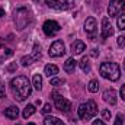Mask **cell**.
Returning <instances> with one entry per match:
<instances>
[{"label":"cell","instance_id":"12","mask_svg":"<svg viewBox=\"0 0 125 125\" xmlns=\"http://www.w3.org/2000/svg\"><path fill=\"white\" fill-rule=\"evenodd\" d=\"M102 97H103V100L106 102V103H109V105H116V102H118V97H116V92L114 90V89H106L103 94H102Z\"/></svg>","mask_w":125,"mask_h":125},{"label":"cell","instance_id":"26","mask_svg":"<svg viewBox=\"0 0 125 125\" xmlns=\"http://www.w3.org/2000/svg\"><path fill=\"white\" fill-rule=\"evenodd\" d=\"M62 83H65L64 79H57V77L51 79V86H58V84H62Z\"/></svg>","mask_w":125,"mask_h":125},{"label":"cell","instance_id":"23","mask_svg":"<svg viewBox=\"0 0 125 125\" xmlns=\"http://www.w3.org/2000/svg\"><path fill=\"white\" fill-rule=\"evenodd\" d=\"M116 25H118L119 31H125V13H122V15L118 18V21H116Z\"/></svg>","mask_w":125,"mask_h":125},{"label":"cell","instance_id":"36","mask_svg":"<svg viewBox=\"0 0 125 125\" xmlns=\"http://www.w3.org/2000/svg\"><path fill=\"white\" fill-rule=\"evenodd\" d=\"M3 15H4V10H3V9H0V18H3Z\"/></svg>","mask_w":125,"mask_h":125},{"label":"cell","instance_id":"19","mask_svg":"<svg viewBox=\"0 0 125 125\" xmlns=\"http://www.w3.org/2000/svg\"><path fill=\"white\" fill-rule=\"evenodd\" d=\"M31 57H32V60H33V62L38 61V60L41 58V45H39V44H35V45H33Z\"/></svg>","mask_w":125,"mask_h":125},{"label":"cell","instance_id":"16","mask_svg":"<svg viewBox=\"0 0 125 125\" xmlns=\"http://www.w3.org/2000/svg\"><path fill=\"white\" fill-rule=\"evenodd\" d=\"M76 67H77V61H76L73 57L67 58V61L64 62V70H65L67 73H74Z\"/></svg>","mask_w":125,"mask_h":125},{"label":"cell","instance_id":"4","mask_svg":"<svg viewBox=\"0 0 125 125\" xmlns=\"http://www.w3.org/2000/svg\"><path fill=\"white\" fill-rule=\"evenodd\" d=\"M96 114H97V105L93 100H87L86 103H82L77 109V115L83 121H90Z\"/></svg>","mask_w":125,"mask_h":125},{"label":"cell","instance_id":"5","mask_svg":"<svg viewBox=\"0 0 125 125\" xmlns=\"http://www.w3.org/2000/svg\"><path fill=\"white\" fill-rule=\"evenodd\" d=\"M51 97H52L54 105H55V108H57L58 111H61L64 114H68V112L71 111V103H70V100H67L62 94H60L58 92H52V93H51Z\"/></svg>","mask_w":125,"mask_h":125},{"label":"cell","instance_id":"1","mask_svg":"<svg viewBox=\"0 0 125 125\" xmlns=\"http://www.w3.org/2000/svg\"><path fill=\"white\" fill-rule=\"evenodd\" d=\"M10 89L12 93L15 96V99H18L19 102H23L32 92L31 83L28 80V77L25 76H16L10 80Z\"/></svg>","mask_w":125,"mask_h":125},{"label":"cell","instance_id":"38","mask_svg":"<svg viewBox=\"0 0 125 125\" xmlns=\"http://www.w3.org/2000/svg\"><path fill=\"white\" fill-rule=\"evenodd\" d=\"M28 125H35V124H32V122H31V124H28Z\"/></svg>","mask_w":125,"mask_h":125},{"label":"cell","instance_id":"13","mask_svg":"<svg viewBox=\"0 0 125 125\" xmlns=\"http://www.w3.org/2000/svg\"><path fill=\"white\" fill-rule=\"evenodd\" d=\"M84 50H86V45H84V42L80 41V39H77V41H74V42L71 44V52H73L74 55L82 54Z\"/></svg>","mask_w":125,"mask_h":125},{"label":"cell","instance_id":"40","mask_svg":"<svg viewBox=\"0 0 125 125\" xmlns=\"http://www.w3.org/2000/svg\"><path fill=\"white\" fill-rule=\"evenodd\" d=\"M16 125H19V124H16Z\"/></svg>","mask_w":125,"mask_h":125},{"label":"cell","instance_id":"39","mask_svg":"<svg viewBox=\"0 0 125 125\" xmlns=\"http://www.w3.org/2000/svg\"><path fill=\"white\" fill-rule=\"evenodd\" d=\"M124 68H125V62H124Z\"/></svg>","mask_w":125,"mask_h":125},{"label":"cell","instance_id":"2","mask_svg":"<svg viewBox=\"0 0 125 125\" xmlns=\"http://www.w3.org/2000/svg\"><path fill=\"white\" fill-rule=\"evenodd\" d=\"M99 73L103 79L111 80V82H116L121 77V67L116 62L112 61H105L100 64L99 67Z\"/></svg>","mask_w":125,"mask_h":125},{"label":"cell","instance_id":"10","mask_svg":"<svg viewBox=\"0 0 125 125\" xmlns=\"http://www.w3.org/2000/svg\"><path fill=\"white\" fill-rule=\"evenodd\" d=\"M122 9V1L121 0H111L109 1V6H108V15L109 18H115L121 13Z\"/></svg>","mask_w":125,"mask_h":125},{"label":"cell","instance_id":"30","mask_svg":"<svg viewBox=\"0 0 125 125\" xmlns=\"http://www.w3.org/2000/svg\"><path fill=\"white\" fill-rule=\"evenodd\" d=\"M6 97V89H4V83L0 82V99Z\"/></svg>","mask_w":125,"mask_h":125},{"label":"cell","instance_id":"9","mask_svg":"<svg viewBox=\"0 0 125 125\" xmlns=\"http://www.w3.org/2000/svg\"><path fill=\"white\" fill-rule=\"evenodd\" d=\"M42 29H44V33L47 36H54V35H57L60 32V25H58V22L50 19V21H45L44 22Z\"/></svg>","mask_w":125,"mask_h":125},{"label":"cell","instance_id":"20","mask_svg":"<svg viewBox=\"0 0 125 125\" xmlns=\"http://www.w3.org/2000/svg\"><path fill=\"white\" fill-rule=\"evenodd\" d=\"M32 84H33V87L36 90H41L42 89V77L39 74H35L33 79H32Z\"/></svg>","mask_w":125,"mask_h":125},{"label":"cell","instance_id":"14","mask_svg":"<svg viewBox=\"0 0 125 125\" xmlns=\"http://www.w3.org/2000/svg\"><path fill=\"white\" fill-rule=\"evenodd\" d=\"M44 73L48 77H55V74H58V67L55 64H47L44 68Z\"/></svg>","mask_w":125,"mask_h":125},{"label":"cell","instance_id":"7","mask_svg":"<svg viewBox=\"0 0 125 125\" xmlns=\"http://www.w3.org/2000/svg\"><path fill=\"white\" fill-rule=\"evenodd\" d=\"M48 54H50V57H52V58H57V57H61V55H64V54H65V47H64V42H62V41H60V39L54 41V42L51 44V47H50Z\"/></svg>","mask_w":125,"mask_h":125},{"label":"cell","instance_id":"3","mask_svg":"<svg viewBox=\"0 0 125 125\" xmlns=\"http://www.w3.org/2000/svg\"><path fill=\"white\" fill-rule=\"evenodd\" d=\"M13 21H15V25H16L18 31L25 29V28L32 22L31 10L26 9V7H19V9H16V10H15V15H13Z\"/></svg>","mask_w":125,"mask_h":125},{"label":"cell","instance_id":"28","mask_svg":"<svg viewBox=\"0 0 125 125\" xmlns=\"http://www.w3.org/2000/svg\"><path fill=\"white\" fill-rule=\"evenodd\" d=\"M116 42H118V45H119L121 48H125V35H119V36L116 38Z\"/></svg>","mask_w":125,"mask_h":125},{"label":"cell","instance_id":"35","mask_svg":"<svg viewBox=\"0 0 125 125\" xmlns=\"http://www.w3.org/2000/svg\"><path fill=\"white\" fill-rule=\"evenodd\" d=\"M90 55H92V57H97V55H99V51H97V50H92Z\"/></svg>","mask_w":125,"mask_h":125},{"label":"cell","instance_id":"15","mask_svg":"<svg viewBox=\"0 0 125 125\" xmlns=\"http://www.w3.org/2000/svg\"><path fill=\"white\" fill-rule=\"evenodd\" d=\"M19 115V109L16 106H9L7 109H4V116L9 119H16Z\"/></svg>","mask_w":125,"mask_h":125},{"label":"cell","instance_id":"6","mask_svg":"<svg viewBox=\"0 0 125 125\" xmlns=\"http://www.w3.org/2000/svg\"><path fill=\"white\" fill-rule=\"evenodd\" d=\"M47 6L55 10H68L74 6V0H45Z\"/></svg>","mask_w":125,"mask_h":125},{"label":"cell","instance_id":"37","mask_svg":"<svg viewBox=\"0 0 125 125\" xmlns=\"http://www.w3.org/2000/svg\"><path fill=\"white\" fill-rule=\"evenodd\" d=\"M122 9L125 10V0H122Z\"/></svg>","mask_w":125,"mask_h":125},{"label":"cell","instance_id":"17","mask_svg":"<svg viewBox=\"0 0 125 125\" xmlns=\"http://www.w3.org/2000/svg\"><path fill=\"white\" fill-rule=\"evenodd\" d=\"M79 65H80V68H82V71L83 73H90V61H89V57H83L80 62H79Z\"/></svg>","mask_w":125,"mask_h":125},{"label":"cell","instance_id":"18","mask_svg":"<svg viewBox=\"0 0 125 125\" xmlns=\"http://www.w3.org/2000/svg\"><path fill=\"white\" fill-rule=\"evenodd\" d=\"M44 125H65L61 119H58L57 116H45Z\"/></svg>","mask_w":125,"mask_h":125},{"label":"cell","instance_id":"32","mask_svg":"<svg viewBox=\"0 0 125 125\" xmlns=\"http://www.w3.org/2000/svg\"><path fill=\"white\" fill-rule=\"evenodd\" d=\"M18 68V65H16V62H13V64H10L9 67H7V71H15Z\"/></svg>","mask_w":125,"mask_h":125},{"label":"cell","instance_id":"27","mask_svg":"<svg viewBox=\"0 0 125 125\" xmlns=\"http://www.w3.org/2000/svg\"><path fill=\"white\" fill-rule=\"evenodd\" d=\"M111 116H112V114H111L109 109H103V111H102V118H103L105 121H109Z\"/></svg>","mask_w":125,"mask_h":125},{"label":"cell","instance_id":"8","mask_svg":"<svg viewBox=\"0 0 125 125\" xmlns=\"http://www.w3.org/2000/svg\"><path fill=\"white\" fill-rule=\"evenodd\" d=\"M84 32L89 35V39L94 41L96 39V32H97V23L93 16H89L84 22Z\"/></svg>","mask_w":125,"mask_h":125},{"label":"cell","instance_id":"11","mask_svg":"<svg viewBox=\"0 0 125 125\" xmlns=\"http://www.w3.org/2000/svg\"><path fill=\"white\" fill-rule=\"evenodd\" d=\"M114 35V28H112V25H111V22H109V19L108 18H103L102 19V39H108L109 36H112Z\"/></svg>","mask_w":125,"mask_h":125},{"label":"cell","instance_id":"24","mask_svg":"<svg viewBox=\"0 0 125 125\" xmlns=\"http://www.w3.org/2000/svg\"><path fill=\"white\" fill-rule=\"evenodd\" d=\"M32 62H33V60H32L31 55H25V57H22V58H21V64H22L23 67H28V65H31Z\"/></svg>","mask_w":125,"mask_h":125},{"label":"cell","instance_id":"25","mask_svg":"<svg viewBox=\"0 0 125 125\" xmlns=\"http://www.w3.org/2000/svg\"><path fill=\"white\" fill-rule=\"evenodd\" d=\"M12 55H13V51H12L10 48L4 50V52H3V55H1V58H0V62H3L6 58H9V57H12Z\"/></svg>","mask_w":125,"mask_h":125},{"label":"cell","instance_id":"21","mask_svg":"<svg viewBox=\"0 0 125 125\" xmlns=\"http://www.w3.org/2000/svg\"><path fill=\"white\" fill-rule=\"evenodd\" d=\"M35 114V106L33 105H28L25 109H23V112H22V116L25 118V119H28L29 116H32Z\"/></svg>","mask_w":125,"mask_h":125},{"label":"cell","instance_id":"22","mask_svg":"<svg viewBox=\"0 0 125 125\" xmlns=\"http://www.w3.org/2000/svg\"><path fill=\"white\" fill-rule=\"evenodd\" d=\"M99 82L97 80H90V83H89V92H92V93H96L97 90H99Z\"/></svg>","mask_w":125,"mask_h":125},{"label":"cell","instance_id":"34","mask_svg":"<svg viewBox=\"0 0 125 125\" xmlns=\"http://www.w3.org/2000/svg\"><path fill=\"white\" fill-rule=\"evenodd\" d=\"M92 125H106L103 121H100V119H96V121H93V124Z\"/></svg>","mask_w":125,"mask_h":125},{"label":"cell","instance_id":"33","mask_svg":"<svg viewBox=\"0 0 125 125\" xmlns=\"http://www.w3.org/2000/svg\"><path fill=\"white\" fill-rule=\"evenodd\" d=\"M121 97H122V100L125 102V84L121 87Z\"/></svg>","mask_w":125,"mask_h":125},{"label":"cell","instance_id":"31","mask_svg":"<svg viewBox=\"0 0 125 125\" xmlns=\"http://www.w3.org/2000/svg\"><path fill=\"white\" fill-rule=\"evenodd\" d=\"M51 112V103H45L42 108V114H50Z\"/></svg>","mask_w":125,"mask_h":125},{"label":"cell","instance_id":"29","mask_svg":"<svg viewBox=\"0 0 125 125\" xmlns=\"http://www.w3.org/2000/svg\"><path fill=\"white\" fill-rule=\"evenodd\" d=\"M114 125H124V115L122 114L116 115V119H115V124Z\"/></svg>","mask_w":125,"mask_h":125}]
</instances>
